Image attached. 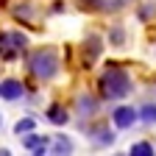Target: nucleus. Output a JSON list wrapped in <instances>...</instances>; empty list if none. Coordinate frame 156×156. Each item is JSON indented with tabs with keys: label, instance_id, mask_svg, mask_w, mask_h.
<instances>
[{
	"label": "nucleus",
	"instance_id": "nucleus-1",
	"mask_svg": "<svg viewBox=\"0 0 156 156\" xmlns=\"http://www.w3.org/2000/svg\"><path fill=\"white\" fill-rule=\"evenodd\" d=\"M101 92H103V98H109V101H120V98H126L131 92V78L123 70L109 67L101 75Z\"/></svg>",
	"mask_w": 156,
	"mask_h": 156
},
{
	"label": "nucleus",
	"instance_id": "nucleus-2",
	"mask_svg": "<svg viewBox=\"0 0 156 156\" xmlns=\"http://www.w3.org/2000/svg\"><path fill=\"white\" fill-rule=\"evenodd\" d=\"M28 70L42 78V81H50V78L58 73V53L53 48H42V50H34L28 58Z\"/></svg>",
	"mask_w": 156,
	"mask_h": 156
},
{
	"label": "nucleus",
	"instance_id": "nucleus-3",
	"mask_svg": "<svg viewBox=\"0 0 156 156\" xmlns=\"http://www.w3.org/2000/svg\"><path fill=\"white\" fill-rule=\"evenodd\" d=\"M25 45H28V39H25V34H20V31L0 34V56H3V58H14Z\"/></svg>",
	"mask_w": 156,
	"mask_h": 156
},
{
	"label": "nucleus",
	"instance_id": "nucleus-4",
	"mask_svg": "<svg viewBox=\"0 0 156 156\" xmlns=\"http://www.w3.org/2000/svg\"><path fill=\"white\" fill-rule=\"evenodd\" d=\"M112 120H114L117 128H131V126L136 123V112H134L131 106H117L114 114H112Z\"/></svg>",
	"mask_w": 156,
	"mask_h": 156
},
{
	"label": "nucleus",
	"instance_id": "nucleus-5",
	"mask_svg": "<svg viewBox=\"0 0 156 156\" xmlns=\"http://www.w3.org/2000/svg\"><path fill=\"white\" fill-rule=\"evenodd\" d=\"M0 98H3V101H17V98H23V84H20L17 78H6V81L0 84Z\"/></svg>",
	"mask_w": 156,
	"mask_h": 156
},
{
	"label": "nucleus",
	"instance_id": "nucleus-6",
	"mask_svg": "<svg viewBox=\"0 0 156 156\" xmlns=\"http://www.w3.org/2000/svg\"><path fill=\"white\" fill-rule=\"evenodd\" d=\"M50 156H73V140L70 136H56Z\"/></svg>",
	"mask_w": 156,
	"mask_h": 156
},
{
	"label": "nucleus",
	"instance_id": "nucleus-7",
	"mask_svg": "<svg viewBox=\"0 0 156 156\" xmlns=\"http://www.w3.org/2000/svg\"><path fill=\"white\" fill-rule=\"evenodd\" d=\"M48 120L50 123H56V126H64L70 117H67V109L64 106H58V103H53L50 109H48Z\"/></svg>",
	"mask_w": 156,
	"mask_h": 156
},
{
	"label": "nucleus",
	"instance_id": "nucleus-8",
	"mask_svg": "<svg viewBox=\"0 0 156 156\" xmlns=\"http://www.w3.org/2000/svg\"><path fill=\"white\" fill-rule=\"evenodd\" d=\"M89 134L95 136L98 145H112V142H114V134H112L109 128H89Z\"/></svg>",
	"mask_w": 156,
	"mask_h": 156
},
{
	"label": "nucleus",
	"instance_id": "nucleus-9",
	"mask_svg": "<svg viewBox=\"0 0 156 156\" xmlns=\"http://www.w3.org/2000/svg\"><path fill=\"white\" fill-rule=\"evenodd\" d=\"M48 136H39V134H28L25 140H23V145L28 148V151H36V148H48Z\"/></svg>",
	"mask_w": 156,
	"mask_h": 156
},
{
	"label": "nucleus",
	"instance_id": "nucleus-10",
	"mask_svg": "<svg viewBox=\"0 0 156 156\" xmlns=\"http://www.w3.org/2000/svg\"><path fill=\"white\" fill-rule=\"evenodd\" d=\"M87 42H89V53H84V58H87V64H92L95 58H98V53H101V39H98V36H89Z\"/></svg>",
	"mask_w": 156,
	"mask_h": 156
},
{
	"label": "nucleus",
	"instance_id": "nucleus-11",
	"mask_svg": "<svg viewBox=\"0 0 156 156\" xmlns=\"http://www.w3.org/2000/svg\"><path fill=\"white\" fill-rule=\"evenodd\" d=\"M128 156H153V145L151 142H136V145H131Z\"/></svg>",
	"mask_w": 156,
	"mask_h": 156
},
{
	"label": "nucleus",
	"instance_id": "nucleus-12",
	"mask_svg": "<svg viewBox=\"0 0 156 156\" xmlns=\"http://www.w3.org/2000/svg\"><path fill=\"white\" fill-rule=\"evenodd\" d=\"M95 109H98V103L92 101V98H87V95L78 98V112L81 114H95Z\"/></svg>",
	"mask_w": 156,
	"mask_h": 156
},
{
	"label": "nucleus",
	"instance_id": "nucleus-13",
	"mask_svg": "<svg viewBox=\"0 0 156 156\" xmlns=\"http://www.w3.org/2000/svg\"><path fill=\"white\" fill-rule=\"evenodd\" d=\"M140 114H142V120H145V123H156V106H153V103L142 106V112H140Z\"/></svg>",
	"mask_w": 156,
	"mask_h": 156
},
{
	"label": "nucleus",
	"instance_id": "nucleus-14",
	"mask_svg": "<svg viewBox=\"0 0 156 156\" xmlns=\"http://www.w3.org/2000/svg\"><path fill=\"white\" fill-rule=\"evenodd\" d=\"M14 131H17V134H28V131H34V120H31V117L20 120V123L14 126Z\"/></svg>",
	"mask_w": 156,
	"mask_h": 156
},
{
	"label": "nucleus",
	"instance_id": "nucleus-15",
	"mask_svg": "<svg viewBox=\"0 0 156 156\" xmlns=\"http://www.w3.org/2000/svg\"><path fill=\"white\" fill-rule=\"evenodd\" d=\"M112 42L114 45H123V28H114L112 31Z\"/></svg>",
	"mask_w": 156,
	"mask_h": 156
},
{
	"label": "nucleus",
	"instance_id": "nucleus-16",
	"mask_svg": "<svg viewBox=\"0 0 156 156\" xmlns=\"http://www.w3.org/2000/svg\"><path fill=\"white\" fill-rule=\"evenodd\" d=\"M101 3H103V0H81L84 9H101Z\"/></svg>",
	"mask_w": 156,
	"mask_h": 156
},
{
	"label": "nucleus",
	"instance_id": "nucleus-17",
	"mask_svg": "<svg viewBox=\"0 0 156 156\" xmlns=\"http://www.w3.org/2000/svg\"><path fill=\"white\" fill-rule=\"evenodd\" d=\"M0 156H11V153H9V151H6V148H0Z\"/></svg>",
	"mask_w": 156,
	"mask_h": 156
}]
</instances>
